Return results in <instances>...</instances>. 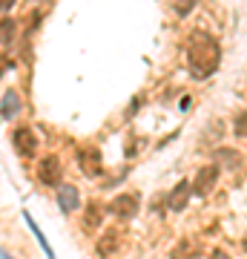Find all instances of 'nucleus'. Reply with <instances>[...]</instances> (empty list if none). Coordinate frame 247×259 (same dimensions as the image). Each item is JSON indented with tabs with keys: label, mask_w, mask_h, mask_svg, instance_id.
I'll use <instances>...</instances> for the list:
<instances>
[{
	"label": "nucleus",
	"mask_w": 247,
	"mask_h": 259,
	"mask_svg": "<svg viewBox=\"0 0 247 259\" xmlns=\"http://www.w3.org/2000/svg\"><path fill=\"white\" fill-rule=\"evenodd\" d=\"M15 3H18V0H0V12H3V15H6V12H12V6H15Z\"/></svg>",
	"instance_id": "dca6fc26"
},
{
	"label": "nucleus",
	"mask_w": 247,
	"mask_h": 259,
	"mask_svg": "<svg viewBox=\"0 0 247 259\" xmlns=\"http://www.w3.org/2000/svg\"><path fill=\"white\" fill-rule=\"evenodd\" d=\"M233 127H236V130H233L236 136H244V139H247V110H241V112L236 115V121H233Z\"/></svg>",
	"instance_id": "4468645a"
},
{
	"label": "nucleus",
	"mask_w": 247,
	"mask_h": 259,
	"mask_svg": "<svg viewBox=\"0 0 247 259\" xmlns=\"http://www.w3.org/2000/svg\"><path fill=\"white\" fill-rule=\"evenodd\" d=\"M26 222H29V228H32V233L37 236V242H40V248H43V253H46L49 259H55V253H52V250H49V245H46V236H43L40 231H37V225L32 222V216H29V213H26Z\"/></svg>",
	"instance_id": "ddd939ff"
},
{
	"label": "nucleus",
	"mask_w": 247,
	"mask_h": 259,
	"mask_svg": "<svg viewBox=\"0 0 247 259\" xmlns=\"http://www.w3.org/2000/svg\"><path fill=\"white\" fill-rule=\"evenodd\" d=\"M121 245V233L118 231H104V236L98 239L95 250H98V256H112Z\"/></svg>",
	"instance_id": "1a4fd4ad"
},
{
	"label": "nucleus",
	"mask_w": 247,
	"mask_h": 259,
	"mask_svg": "<svg viewBox=\"0 0 247 259\" xmlns=\"http://www.w3.org/2000/svg\"><path fill=\"white\" fill-rule=\"evenodd\" d=\"M15 32H18V26H15L12 18L0 20V44H12V40H15Z\"/></svg>",
	"instance_id": "f8f14e48"
},
{
	"label": "nucleus",
	"mask_w": 247,
	"mask_h": 259,
	"mask_svg": "<svg viewBox=\"0 0 247 259\" xmlns=\"http://www.w3.org/2000/svg\"><path fill=\"white\" fill-rule=\"evenodd\" d=\"M216 182H219V167L216 164L202 167V170L192 176V193L195 196H210V190L216 187Z\"/></svg>",
	"instance_id": "f03ea898"
},
{
	"label": "nucleus",
	"mask_w": 247,
	"mask_h": 259,
	"mask_svg": "<svg viewBox=\"0 0 247 259\" xmlns=\"http://www.w3.org/2000/svg\"><path fill=\"white\" fill-rule=\"evenodd\" d=\"M0 259H9V256H6V253H3V250H0Z\"/></svg>",
	"instance_id": "a211bd4d"
},
{
	"label": "nucleus",
	"mask_w": 247,
	"mask_h": 259,
	"mask_svg": "<svg viewBox=\"0 0 247 259\" xmlns=\"http://www.w3.org/2000/svg\"><path fill=\"white\" fill-rule=\"evenodd\" d=\"M110 210H112V216H118V219H132L138 213V196H132V193L115 196L112 204H110Z\"/></svg>",
	"instance_id": "39448f33"
},
{
	"label": "nucleus",
	"mask_w": 247,
	"mask_h": 259,
	"mask_svg": "<svg viewBox=\"0 0 247 259\" xmlns=\"http://www.w3.org/2000/svg\"><path fill=\"white\" fill-rule=\"evenodd\" d=\"M190 193H192V185H190V182H178V185H175V190L170 193V199H167L170 210H184V207H187V199H190Z\"/></svg>",
	"instance_id": "6e6552de"
},
{
	"label": "nucleus",
	"mask_w": 247,
	"mask_h": 259,
	"mask_svg": "<svg viewBox=\"0 0 247 259\" xmlns=\"http://www.w3.org/2000/svg\"><path fill=\"white\" fill-rule=\"evenodd\" d=\"M37 179H40L43 185H49V187L61 185V161H58L55 156L40 158V164H37Z\"/></svg>",
	"instance_id": "20e7f679"
},
{
	"label": "nucleus",
	"mask_w": 247,
	"mask_h": 259,
	"mask_svg": "<svg viewBox=\"0 0 247 259\" xmlns=\"http://www.w3.org/2000/svg\"><path fill=\"white\" fill-rule=\"evenodd\" d=\"M18 112H20V95L15 90H9V93L3 95V101H0V115L3 118H15Z\"/></svg>",
	"instance_id": "9d476101"
},
{
	"label": "nucleus",
	"mask_w": 247,
	"mask_h": 259,
	"mask_svg": "<svg viewBox=\"0 0 247 259\" xmlns=\"http://www.w3.org/2000/svg\"><path fill=\"white\" fill-rule=\"evenodd\" d=\"M12 144H15V150H18L20 156H32L37 150V139H35V133H32V127L15 130V133H12Z\"/></svg>",
	"instance_id": "423d86ee"
},
{
	"label": "nucleus",
	"mask_w": 247,
	"mask_h": 259,
	"mask_svg": "<svg viewBox=\"0 0 247 259\" xmlns=\"http://www.w3.org/2000/svg\"><path fill=\"white\" fill-rule=\"evenodd\" d=\"M58 204L64 213H75L81 207V193L75 185H58Z\"/></svg>",
	"instance_id": "0eeeda50"
},
{
	"label": "nucleus",
	"mask_w": 247,
	"mask_h": 259,
	"mask_svg": "<svg viewBox=\"0 0 247 259\" xmlns=\"http://www.w3.org/2000/svg\"><path fill=\"white\" fill-rule=\"evenodd\" d=\"M213 259H227V256H224V253H213Z\"/></svg>",
	"instance_id": "f3484780"
},
{
	"label": "nucleus",
	"mask_w": 247,
	"mask_h": 259,
	"mask_svg": "<svg viewBox=\"0 0 247 259\" xmlns=\"http://www.w3.org/2000/svg\"><path fill=\"white\" fill-rule=\"evenodd\" d=\"M78 164H81L83 170V176H89V179H98L104 173V161H101V153L98 150H81V156H78Z\"/></svg>",
	"instance_id": "7ed1b4c3"
},
{
	"label": "nucleus",
	"mask_w": 247,
	"mask_h": 259,
	"mask_svg": "<svg viewBox=\"0 0 247 259\" xmlns=\"http://www.w3.org/2000/svg\"><path fill=\"white\" fill-rule=\"evenodd\" d=\"M187 58H190V72L195 75V78H210V75L219 69L221 49L210 35H195L192 44H190Z\"/></svg>",
	"instance_id": "f257e3e1"
},
{
	"label": "nucleus",
	"mask_w": 247,
	"mask_h": 259,
	"mask_svg": "<svg viewBox=\"0 0 247 259\" xmlns=\"http://www.w3.org/2000/svg\"><path fill=\"white\" fill-rule=\"evenodd\" d=\"M101 216H104L101 204H98V202H89V207H86V213H83V228H86V231L98 228V225H101Z\"/></svg>",
	"instance_id": "9b49d317"
},
{
	"label": "nucleus",
	"mask_w": 247,
	"mask_h": 259,
	"mask_svg": "<svg viewBox=\"0 0 247 259\" xmlns=\"http://www.w3.org/2000/svg\"><path fill=\"white\" fill-rule=\"evenodd\" d=\"M192 3H195V0H173V6H175V12H178V15H190Z\"/></svg>",
	"instance_id": "2eb2a0df"
}]
</instances>
